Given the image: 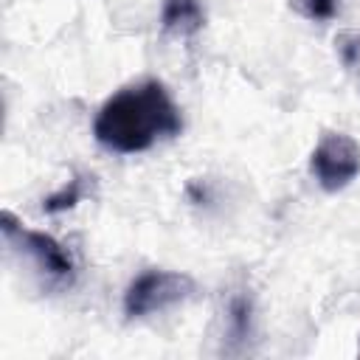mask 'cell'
<instances>
[{"label":"cell","instance_id":"cell-1","mask_svg":"<svg viewBox=\"0 0 360 360\" xmlns=\"http://www.w3.org/2000/svg\"><path fill=\"white\" fill-rule=\"evenodd\" d=\"M180 110L158 79L121 87L101 104L93 121L96 141L118 155L146 152L155 143L180 135Z\"/></svg>","mask_w":360,"mask_h":360},{"label":"cell","instance_id":"cell-2","mask_svg":"<svg viewBox=\"0 0 360 360\" xmlns=\"http://www.w3.org/2000/svg\"><path fill=\"white\" fill-rule=\"evenodd\" d=\"M197 292V281L180 270H146L124 292V315L146 318L188 301Z\"/></svg>","mask_w":360,"mask_h":360},{"label":"cell","instance_id":"cell-3","mask_svg":"<svg viewBox=\"0 0 360 360\" xmlns=\"http://www.w3.org/2000/svg\"><path fill=\"white\" fill-rule=\"evenodd\" d=\"M0 231H3V239L8 242V248L28 256L42 276H48L56 284H70L73 281V276H76L73 256L51 233L22 228V222H17L8 211H3V217H0Z\"/></svg>","mask_w":360,"mask_h":360},{"label":"cell","instance_id":"cell-4","mask_svg":"<svg viewBox=\"0 0 360 360\" xmlns=\"http://www.w3.org/2000/svg\"><path fill=\"white\" fill-rule=\"evenodd\" d=\"M309 172L326 194L343 191L360 174V143L343 132H323L309 155Z\"/></svg>","mask_w":360,"mask_h":360},{"label":"cell","instance_id":"cell-5","mask_svg":"<svg viewBox=\"0 0 360 360\" xmlns=\"http://www.w3.org/2000/svg\"><path fill=\"white\" fill-rule=\"evenodd\" d=\"M205 25V6L202 0H163L160 8V28L177 37H191Z\"/></svg>","mask_w":360,"mask_h":360},{"label":"cell","instance_id":"cell-6","mask_svg":"<svg viewBox=\"0 0 360 360\" xmlns=\"http://www.w3.org/2000/svg\"><path fill=\"white\" fill-rule=\"evenodd\" d=\"M82 194H84V180H82V177H73V180H68L56 194H51V197L42 202V208H45L48 214L68 211V208H73V205L82 200Z\"/></svg>","mask_w":360,"mask_h":360},{"label":"cell","instance_id":"cell-7","mask_svg":"<svg viewBox=\"0 0 360 360\" xmlns=\"http://www.w3.org/2000/svg\"><path fill=\"white\" fill-rule=\"evenodd\" d=\"M231 335L236 340H245L250 335V301L248 298L231 301Z\"/></svg>","mask_w":360,"mask_h":360},{"label":"cell","instance_id":"cell-8","mask_svg":"<svg viewBox=\"0 0 360 360\" xmlns=\"http://www.w3.org/2000/svg\"><path fill=\"white\" fill-rule=\"evenodd\" d=\"M338 3H340V0H295L298 11H301L307 20H315V22L332 20V17L338 14Z\"/></svg>","mask_w":360,"mask_h":360}]
</instances>
